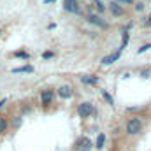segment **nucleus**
I'll use <instances>...</instances> for the list:
<instances>
[{"label": "nucleus", "instance_id": "f257e3e1", "mask_svg": "<svg viewBox=\"0 0 151 151\" xmlns=\"http://www.w3.org/2000/svg\"><path fill=\"white\" fill-rule=\"evenodd\" d=\"M55 99H56V90L55 88H44V90H40V106L44 109H47L49 106H53Z\"/></svg>", "mask_w": 151, "mask_h": 151}, {"label": "nucleus", "instance_id": "f03ea898", "mask_svg": "<svg viewBox=\"0 0 151 151\" xmlns=\"http://www.w3.org/2000/svg\"><path fill=\"white\" fill-rule=\"evenodd\" d=\"M142 127H144V125H142V119L137 118V116H134V118H130V119L127 121L125 130H127L128 135H137V134L142 132Z\"/></svg>", "mask_w": 151, "mask_h": 151}, {"label": "nucleus", "instance_id": "7ed1b4c3", "mask_svg": "<svg viewBox=\"0 0 151 151\" xmlns=\"http://www.w3.org/2000/svg\"><path fill=\"white\" fill-rule=\"evenodd\" d=\"M95 113H97V109H95V106H93L91 102H81V104L77 106V116L83 118V119L93 116Z\"/></svg>", "mask_w": 151, "mask_h": 151}, {"label": "nucleus", "instance_id": "20e7f679", "mask_svg": "<svg viewBox=\"0 0 151 151\" xmlns=\"http://www.w3.org/2000/svg\"><path fill=\"white\" fill-rule=\"evenodd\" d=\"M93 148H95V146H93L91 139L86 137V135H81V137L74 142V151H91Z\"/></svg>", "mask_w": 151, "mask_h": 151}, {"label": "nucleus", "instance_id": "39448f33", "mask_svg": "<svg viewBox=\"0 0 151 151\" xmlns=\"http://www.w3.org/2000/svg\"><path fill=\"white\" fill-rule=\"evenodd\" d=\"M56 97L62 100H69L74 97V86L70 84H62L60 88H56Z\"/></svg>", "mask_w": 151, "mask_h": 151}, {"label": "nucleus", "instance_id": "423d86ee", "mask_svg": "<svg viewBox=\"0 0 151 151\" xmlns=\"http://www.w3.org/2000/svg\"><path fill=\"white\" fill-rule=\"evenodd\" d=\"M86 21H88L90 25H95L97 28H104V30L109 27V25H107V21H104L100 14H93V12H90V14L86 16Z\"/></svg>", "mask_w": 151, "mask_h": 151}, {"label": "nucleus", "instance_id": "0eeeda50", "mask_svg": "<svg viewBox=\"0 0 151 151\" xmlns=\"http://www.w3.org/2000/svg\"><path fill=\"white\" fill-rule=\"evenodd\" d=\"M63 9L72 14H81V5L79 0H63Z\"/></svg>", "mask_w": 151, "mask_h": 151}, {"label": "nucleus", "instance_id": "6e6552de", "mask_svg": "<svg viewBox=\"0 0 151 151\" xmlns=\"http://www.w3.org/2000/svg\"><path fill=\"white\" fill-rule=\"evenodd\" d=\"M107 9L111 11V14H113V16H116V18L125 16V7H123L121 4L114 2V0H111V4H109V7H107Z\"/></svg>", "mask_w": 151, "mask_h": 151}, {"label": "nucleus", "instance_id": "1a4fd4ad", "mask_svg": "<svg viewBox=\"0 0 151 151\" xmlns=\"http://www.w3.org/2000/svg\"><path fill=\"white\" fill-rule=\"evenodd\" d=\"M79 79H81L83 84H90V86H97L99 84V77L91 76V74H83V76H79Z\"/></svg>", "mask_w": 151, "mask_h": 151}, {"label": "nucleus", "instance_id": "9d476101", "mask_svg": "<svg viewBox=\"0 0 151 151\" xmlns=\"http://www.w3.org/2000/svg\"><path fill=\"white\" fill-rule=\"evenodd\" d=\"M119 56H121V51L118 49V51H114V53H111V55H107V56L102 58V65H111L116 60H119Z\"/></svg>", "mask_w": 151, "mask_h": 151}, {"label": "nucleus", "instance_id": "9b49d317", "mask_svg": "<svg viewBox=\"0 0 151 151\" xmlns=\"http://www.w3.org/2000/svg\"><path fill=\"white\" fill-rule=\"evenodd\" d=\"M12 74H32V72H35V69L32 67V65H21V67H16V69H12L11 70Z\"/></svg>", "mask_w": 151, "mask_h": 151}, {"label": "nucleus", "instance_id": "f8f14e48", "mask_svg": "<svg viewBox=\"0 0 151 151\" xmlns=\"http://www.w3.org/2000/svg\"><path fill=\"white\" fill-rule=\"evenodd\" d=\"M14 58H19V60H30V53L25 51V49H19V51H14L12 53Z\"/></svg>", "mask_w": 151, "mask_h": 151}, {"label": "nucleus", "instance_id": "ddd939ff", "mask_svg": "<svg viewBox=\"0 0 151 151\" xmlns=\"http://www.w3.org/2000/svg\"><path fill=\"white\" fill-rule=\"evenodd\" d=\"M9 128V119L5 116H0V135H4Z\"/></svg>", "mask_w": 151, "mask_h": 151}, {"label": "nucleus", "instance_id": "4468645a", "mask_svg": "<svg viewBox=\"0 0 151 151\" xmlns=\"http://www.w3.org/2000/svg\"><path fill=\"white\" fill-rule=\"evenodd\" d=\"M100 93H102V99L109 104V106H114V99H113V95L107 91V90H100Z\"/></svg>", "mask_w": 151, "mask_h": 151}, {"label": "nucleus", "instance_id": "2eb2a0df", "mask_svg": "<svg viewBox=\"0 0 151 151\" xmlns=\"http://www.w3.org/2000/svg\"><path fill=\"white\" fill-rule=\"evenodd\" d=\"M93 7L97 9V12H99V14L106 12V9H107V7L104 5V2H102V0H93Z\"/></svg>", "mask_w": 151, "mask_h": 151}, {"label": "nucleus", "instance_id": "dca6fc26", "mask_svg": "<svg viewBox=\"0 0 151 151\" xmlns=\"http://www.w3.org/2000/svg\"><path fill=\"white\" fill-rule=\"evenodd\" d=\"M104 144H106V135H104V134H99L97 142H95V148H97V150H102V148H104Z\"/></svg>", "mask_w": 151, "mask_h": 151}, {"label": "nucleus", "instance_id": "f3484780", "mask_svg": "<svg viewBox=\"0 0 151 151\" xmlns=\"http://www.w3.org/2000/svg\"><path fill=\"white\" fill-rule=\"evenodd\" d=\"M128 39H130V35H128V32L125 30V32H123V37H121V46H119V51H123V49L127 47V44H128Z\"/></svg>", "mask_w": 151, "mask_h": 151}, {"label": "nucleus", "instance_id": "a211bd4d", "mask_svg": "<svg viewBox=\"0 0 151 151\" xmlns=\"http://www.w3.org/2000/svg\"><path fill=\"white\" fill-rule=\"evenodd\" d=\"M21 123H23V116H16V118L12 119V123H11V125H12V128H19V127H21Z\"/></svg>", "mask_w": 151, "mask_h": 151}, {"label": "nucleus", "instance_id": "6ab92c4d", "mask_svg": "<svg viewBox=\"0 0 151 151\" xmlns=\"http://www.w3.org/2000/svg\"><path fill=\"white\" fill-rule=\"evenodd\" d=\"M148 49H151V42L144 44V46H141V47L137 49V55H142V53H144V51H148Z\"/></svg>", "mask_w": 151, "mask_h": 151}, {"label": "nucleus", "instance_id": "aec40b11", "mask_svg": "<svg viewBox=\"0 0 151 151\" xmlns=\"http://www.w3.org/2000/svg\"><path fill=\"white\" fill-rule=\"evenodd\" d=\"M53 56H55V51H44V53H42V58H44V60H51Z\"/></svg>", "mask_w": 151, "mask_h": 151}, {"label": "nucleus", "instance_id": "412c9836", "mask_svg": "<svg viewBox=\"0 0 151 151\" xmlns=\"http://www.w3.org/2000/svg\"><path fill=\"white\" fill-rule=\"evenodd\" d=\"M142 9H144V4H142V2H139V4H135V11H137V12H141Z\"/></svg>", "mask_w": 151, "mask_h": 151}, {"label": "nucleus", "instance_id": "4be33fe9", "mask_svg": "<svg viewBox=\"0 0 151 151\" xmlns=\"http://www.w3.org/2000/svg\"><path fill=\"white\" fill-rule=\"evenodd\" d=\"M114 2H118V4H127V5H132V4H134V0H114Z\"/></svg>", "mask_w": 151, "mask_h": 151}, {"label": "nucleus", "instance_id": "5701e85b", "mask_svg": "<svg viewBox=\"0 0 151 151\" xmlns=\"http://www.w3.org/2000/svg\"><path fill=\"white\" fill-rule=\"evenodd\" d=\"M5 104H7V99H2V100H0V109H2Z\"/></svg>", "mask_w": 151, "mask_h": 151}, {"label": "nucleus", "instance_id": "b1692460", "mask_svg": "<svg viewBox=\"0 0 151 151\" xmlns=\"http://www.w3.org/2000/svg\"><path fill=\"white\" fill-rule=\"evenodd\" d=\"M146 27H148V28H151V16L146 19Z\"/></svg>", "mask_w": 151, "mask_h": 151}, {"label": "nucleus", "instance_id": "393cba45", "mask_svg": "<svg viewBox=\"0 0 151 151\" xmlns=\"http://www.w3.org/2000/svg\"><path fill=\"white\" fill-rule=\"evenodd\" d=\"M42 2H44V4L47 5V4H53V2H56V0H42Z\"/></svg>", "mask_w": 151, "mask_h": 151}, {"label": "nucleus", "instance_id": "a878e982", "mask_svg": "<svg viewBox=\"0 0 151 151\" xmlns=\"http://www.w3.org/2000/svg\"><path fill=\"white\" fill-rule=\"evenodd\" d=\"M0 34H2V30H0Z\"/></svg>", "mask_w": 151, "mask_h": 151}]
</instances>
